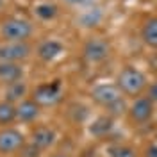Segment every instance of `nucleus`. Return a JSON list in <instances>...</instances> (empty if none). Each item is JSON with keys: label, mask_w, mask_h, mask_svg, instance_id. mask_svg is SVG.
Masks as SVG:
<instances>
[{"label": "nucleus", "mask_w": 157, "mask_h": 157, "mask_svg": "<svg viewBox=\"0 0 157 157\" xmlns=\"http://www.w3.org/2000/svg\"><path fill=\"white\" fill-rule=\"evenodd\" d=\"M116 86L123 95L128 97H137L147 88V77L143 71H139L134 66H125L120 70L116 77Z\"/></svg>", "instance_id": "nucleus-2"}, {"label": "nucleus", "mask_w": 157, "mask_h": 157, "mask_svg": "<svg viewBox=\"0 0 157 157\" xmlns=\"http://www.w3.org/2000/svg\"><path fill=\"white\" fill-rule=\"evenodd\" d=\"M57 6L56 4H50V2H41V4H38L36 7H34V13H36V16H38L39 20H54L56 16H57Z\"/></svg>", "instance_id": "nucleus-18"}, {"label": "nucleus", "mask_w": 157, "mask_h": 157, "mask_svg": "<svg viewBox=\"0 0 157 157\" xmlns=\"http://www.w3.org/2000/svg\"><path fill=\"white\" fill-rule=\"evenodd\" d=\"M91 98L102 107H109L121 98V91L116 84H98L91 89Z\"/></svg>", "instance_id": "nucleus-8"}, {"label": "nucleus", "mask_w": 157, "mask_h": 157, "mask_svg": "<svg viewBox=\"0 0 157 157\" xmlns=\"http://www.w3.org/2000/svg\"><path fill=\"white\" fill-rule=\"evenodd\" d=\"M147 97L150 98L154 104H157V82L150 84V88H148V91H147Z\"/></svg>", "instance_id": "nucleus-22"}, {"label": "nucleus", "mask_w": 157, "mask_h": 157, "mask_svg": "<svg viewBox=\"0 0 157 157\" xmlns=\"http://www.w3.org/2000/svg\"><path fill=\"white\" fill-rule=\"evenodd\" d=\"M68 6H86L89 0H64Z\"/></svg>", "instance_id": "nucleus-24"}, {"label": "nucleus", "mask_w": 157, "mask_h": 157, "mask_svg": "<svg viewBox=\"0 0 157 157\" xmlns=\"http://www.w3.org/2000/svg\"><path fill=\"white\" fill-rule=\"evenodd\" d=\"M2 6H4V0H0V9H2Z\"/></svg>", "instance_id": "nucleus-26"}, {"label": "nucleus", "mask_w": 157, "mask_h": 157, "mask_svg": "<svg viewBox=\"0 0 157 157\" xmlns=\"http://www.w3.org/2000/svg\"><path fill=\"white\" fill-rule=\"evenodd\" d=\"M23 78V68L18 63H7L0 61V82L4 84H13Z\"/></svg>", "instance_id": "nucleus-13"}, {"label": "nucleus", "mask_w": 157, "mask_h": 157, "mask_svg": "<svg viewBox=\"0 0 157 157\" xmlns=\"http://www.w3.org/2000/svg\"><path fill=\"white\" fill-rule=\"evenodd\" d=\"M41 154H43V150L41 148H38L34 143H25L23 147H21V150L18 152L20 157H41Z\"/></svg>", "instance_id": "nucleus-21"}, {"label": "nucleus", "mask_w": 157, "mask_h": 157, "mask_svg": "<svg viewBox=\"0 0 157 157\" xmlns=\"http://www.w3.org/2000/svg\"><path fill=\"white\" fill-rule=\"evenodd\" d=\"M107 109V114L111 118H116V116H121V114H125V113H128V107L127 104H125V100L123 98H120V100H116L114 104H111Z\"/></svg>", "instance_id": "nucleus-19"}, {"label": "nucleus", "mask_w": 157, "mask_h": 157, "mask_svg": "<svg viewBox=\"0 0 157 157\" xmlns=\"http://www.w3.org/2000/svg\"><path fill=\"white\" fill-rule=\"evenodd\" d=\"M145 157H157V143L148 145L147 150H145Z\"/></svg>", "instance_id": "nucleus-23"}, {"label": "nucleus", "mask_w": 157, "mask_h": 157, "mask_svg": "<svg viewBox=\"0 0 157 157\" xmlns=\"http://www.w3.org/2000/svg\"><path fill=\"white\" fill-rule=\"evenodd\" d=\"M64 52L63 43L57 39H47L38 47V57L45 63H52L54 59H57L61 54Z\"/></svg>", "instance_id": "nucleus-11"}, {"label": "nucleus", "mask_w": 157, "mask_h": 157, "mask_svg": "<svg viewBox=\"0 0 157 157\" xmlns=\"http://www.w3.org/2000/svg\"><path fill=\"white\" fill-rule=\"evenodd\" d=\"M30 45L27 41L23 43H4L0 45V61H7V63H20L25 61L30 56Z\"/></svg>", "instance_id": "nucleus-7"}, {"label": "nucleus", "mask_w": 157, "mask_h": 157, "mask_svg": "<svg viewBox=\"0 0 157 157\" xmlns=\"http://www.w3.org/2000/svg\"><path fill=\"white\" fill-rule=\"evenodd\" d=\"M57 141V134L54 128L47 127V125H41V127H36L30 134V143H34L38 148L41 150H48L56 145Z\"/></svg>", "instance_id": "nucleus-9"}, {"label": "nucleus", "mask_w": 157, "mask_h": 157, "mask_svg": "<svg viewBox=\"0 0 157 157\" xmlns=\"http://www.w3.org/2000/svg\"><path fill=\"white\" fill-rule=\"evenodd\" d=\"M113 128H114V120L109 114H102L91 121L88 130L93 137H105L113 132Z\"/></svg>", "instance_id": "nucleus-12"}, {"label": "nucleus", "mask_w": 157, "mask_h": 157, "mask_svg": "<svg viewBox=\"0 0 157 157\" xmlns=\"http://www.w3.org/2000/svg\"><path fill=\"white\" fill-rule=\"evenodd\" d=\"M111 54V47L105 39L100 38H91L84 45V57L91 64H98L102 61H105Z\"/></svg>", "instance_id": "nucleus-6"}, {"label": "nucleus", "mask_w": 157, "mask_h": 157, "mask_svg": "<svg viewBox=\"0 0 157 157\" xmlns=\"http://www.w3.org/2000/svg\"><path fill=\"white\" fill-rule=\"evenodd\" d=\"M32 23L20 16H9L2 21L0 25V36L6 39V43H23L29 41L32 36Z\"/></svg>", "instance_id": "nucleus-1"}, {"label": "nucleus", "mask_w": 157, "mask_h": 157, "mask_svg": "<svg viewBox=\"0 0 157 157\" xmlns=\"http://www.w3.org/2000/svg\"><path fill=\"white\" fill-rule=\"evenodd\" d=\"M25 143H27L25 136L21 134V130H18V128L6 127L0 130V154L2 155L18 154Z\"/></svg>", "instance_id": "nucleus-4"}, {"label": "nucleus", "mask_w": 157, "mask_h": 157, "mask_svg": "<svg viewBox=\"0 0 157 157\" xmlns=\"http://www.w3.org/2000/svg\"><path fill=\"white\" fill-rule=\"evenodd\" d=\"M63 97V88L61 82L54 80V82H47V84H39L38 88L32 91V100L38 104L39 107H48V105H56Z\"/></svg>", "instance_id": "nucleus-3"}, {"label": "nucleus", "mask_w": 157, "mask_h": 157, "mask_svg": "<svg viewBox=\"0 0 157 157\" xmlns=\"http://www.w3.org/2000/svg\"><path fill=\"white\" fill-rule=\"evenodd\" d=\"M109 155L111 157H136V152L130 147L125 145H114L109 148Z\"/></svg>", "instance_id": "nucleus-20"}, {"label": "nucleus", "mask_w": 157, "mask_h": 157, "mask_svg": "<svg viewBox=\"0 0 157 157\" xmlns=\"http://www.w3.org/2000/svg\"><path fill=\"white\" fill-rule=\"evenodd\" d=\"M13 121H16V105L2 100L0 102V127H9Z\"/></svg>", "instance_id": "nucleus-17"}, {"label": "nucleus", "mask_w": 157, "mask_h": 157, "mask_svg": "<svg viewBox=\"0 0 157 157\" xmlns=\"http://www.w3.org/2000/svg\"><path fill=\"white\" fill-rule=\"evenodd\" d=\"M78 25L80 27H86V29H91V27H97L98 23L102 21V11L100 7H86V9H82V13L78 14Z\"/></svg>", "instance_id": "nucleus-15"}, {"label": "nucleus", "mask_w": 157, "mask_h": 157, "mask_svg": "<svg viewBox=\"0 0 157 157\" xmlns=\"http://www.w3.org/2000/svg\"><path fill=\"white\" fill-rule=\"evenodd\" d=\"M25 95H27V84H25L23 80H18V82L7 84L6 93H4V100L16 105L21 100H25Z\"/></svg>", "instance_id": "nucleus-14"}, {"label": "nucleus", "mask_w": 157, "mask_h": 157, "mask_svg": "<svg viewBox=\"0 0 157 157\" xmlns=\"http://www.w3.org/2000/svg\"><path fill=\"white\" fill-rule=\"evenodd\" d=\"M52 157H71V155H68V154H54Z\"/></svg>", "instance_id": "nucleus-25"}, {"label": "nucleus", "mask_w": 157, "mask_h": 157, "mask_svg": "<svg viewBox=\"0 0 157 157\" xmlns=\"http://www.w3.org/2000/svg\"><path fill=\"white\" fill-rule=\"evenodd\" d=\"M41 107L32 100V98H25L20 104H16V120L20 123H32L34 120H38Z\"/></svg>", "instance_id": "nucleus-10"}, {"label": "nucleus", "mask_w": 157, "mask_h": 157, "mask_svg": "<svg viewBox=\"0 0 157 157\" xmlns=\"http://www.w3.org/2000/svg\"><path fill=\"white\" fill-rule=\"evenodd\" d=\"M154 105L155 104L148 97H137L130 104V107H128V118H130V121L136 123V125L147 123L148 120L154 116Z\"/></svg>", "instance_id": "nucleus-5"}, {"label": "nucleus", "mask_w": 157, "mask_h": 157, "mask_svg": "<svg viewBox=\"0 0 157 157\" xmlns=\"http://www.w3.org/2000/svg\"><path fill=\"white\" fill-rule=\"evenodd\" d=\"M141 38L148 47L157 48V18H150L145 21V25L141 29Z\"/></svg>", "instance_id": "nucleus-16"}]
</instances>
